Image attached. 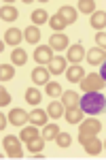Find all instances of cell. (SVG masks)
<instances>
[{
	"mask_svg": "<svg viewBox=\"0 0 106 160\" xmlns=\"http://www.w3.org/2000/svg\"><path fill=\"white\" fill-rule=\"evenodd\" d=\"M79 107L83 109V113L98 115L106 109V96H102L100 92H85V96L79 100Z\"/></svg>",
	"mask_w": 106,
	"mask_h": 160,
	"instance_id": "6da1fadb",
	"label": "cell"
},
{
	"mask_svg": "<svg viewBox=\"0 0 106 160\" xmlns=\"http://www.w3.org/2000/svg\"><path fill=\"white\" fill-rule=\"evenodd\" d=\"M21 139L19 137H13V135H7L2 139V148L7 152L9 158H21Z\"/></svg>",
	"mask_w": 106,
	"mask_h": 160,
	"instance_id": "7a4b0ae2",
	"label": "cell"
},
{
	"mask_svg": "<svg viewBox=\"0 0 106 160\" xmlns=\"http://www.w3.org/2000/svg\"><path fill=\"white\" fill-rule=\"evenodd\" d=\"M104 79L100 77V73H89L87 77H83L81 81V90L83 92H100L104 88Z\"/></svg>",
	"mask_w": 106,
	"mask_h": 160,
	"instance_id": "3957f363",
	"label": "cell"
},
{
	"mask_svg": "<svg viewBox=\"0 0 106 160\" xmlns=\"http://www.w3.org/2000/svg\"><path fill=\"white\" fill-rule=\"evenodd\" d=\"M34 60H36V64H51V60H53V49L49 45H38L34 49Z\"/></svg>",
	"mask_w": 106,
	"mask_h": 160,
	"instance_id": "277c9868",
	"label": "cell"
},
{
	"mask_svg": "<svg viewBox=\"0 0 106 160\" xmlns=\"http://www.w3.org/2000/svg\"><path fill=\"white\" fill-rule=\"evenodd\" d=\"M68 37L64 34V32H53L51 38H49V47L51 49H68Z\"/></svg>",
	"mask_w": 106,
	"mask_h": 160,
	"instance_id": "5b68a950",
	"label": "cell"
},
{
	"mask_svg": "<svg viewBox=\"0 0 106 160\" xmlns=\"http://www.w3.org/2000/svg\"><path fill=\"white\" fill-rule=\"evenodd\" d=\"M100 130H102V124H100V120H95V118H89V120L81 122V132H87V135L95 137Z\"/></svg>",
	"mask_w": 106,
	"mask_h": 160,
	"instance_id": "8992f818",
	"label": "cell"
},
{
	"mask_svg": "<svg viewBox=\"0 0 106 160\" xmlns=\"http://www.w3.org/2000/svg\"><path fill=\"white\" fill-rule=\"evenodd\" d=\"M9 122L15 126H24L25 122H30V113H25L24 109H13L9 113Z\"/></svg>",
	"mask_w": 106,
	"mask_h": 160,
	"instance_id": "52a82bcc",
	"label": "cell"
},
{
	"mask_svg": "<svg viewBox=\"0 0 106 160\" xmlns=\"http://www.w3.org/2000/svg\"><path fill=\"white\" fill-rule=\"evenodd\" d=\"M21 30L19 28H9L7 32H4V43L7 45H11V47H17L19 43H21Z\"/></svg>",
	"mask_w": 106,
	"mask_h": 160,
	"instance_id": "ba28073f",
	"label": "cell"
},
{
	"mask_svg": "<svg viewBox=\"0 0 106 160\" xmlns=\"http://www.w3.org/2000/svg\"><path fill=\"white\" fill-rule=\"evenodd\" d=\"M85 56H87V53H85V49H83V45H72V47H68V56H66V60L72 62V64H79Z\"/></svg>",
	"mask_w": 106,
	"mask_h": 160,
	"instance_id": "9c48e42d",
	"label": "cell"
},
{
	"mask_svg": "<svg viewBox=\"0 0 106 160\" xmlns=\"http://www.w3.org/2000/svg\"><path fill=\"white\" fill-rule=\"evenodd\" d=\"M89 64H95V66H100V64H104L106 62V51L100 49V47H95V49H89V53L85 56Z\"/></svg>",
	"mask_w": 106,
	"mask_h": 160,
	"instance_id": "30bf717a",
	"label": "cell"
},
{
	"mask_svg": "<svg viewBox=\"0 0 106 160\" xmlns=\"http://www.w3.org/2000/svg\"><path fill=\"white\" fill-rule=\"evenodd\" d=\"M32 81L36 86H47L49 83V68H43V66H36L32 71Z\"/></svg>",
	"mask_w": 106,
	"mask_h": 160,
	"instance_id": "8fae6325",
	"label": "cell"
},
{
	"mask_svg": "<svg viewBox=\"0 0 106 160\" xmlns=\"http://www.w3.org/2000/svg\"><path fill=\"white\" fill-rule=\"evenodd\" d=\"M83 148H85V152H87L89 156H98V154L102 152V148H104V143H102L98 137H91V139H89Z\"/></svg>",
	"mask_w": 106,
	"mask_h": 160,
	"instance_id": "7c38bea8",
	"label": "cell"
},
{
	"mask_svg": "<svg viewBox=\"0 0 106 160\" xmlns=\"http://www.w3.org/2000/svg\"><path fill=\"white\" fill-rule=\"evenodd\" d=\"M79 94L74 92V90H68V92H64L62 94V105L66 107V109H72V107H79Z\"/></svg>",
	"mask_w": 106,
	"mask_h": 160,
	"instance_id": "4fadbf2b",
	"label": "cell"
},
{
	"mask_svg": "<svg viewBox=\"0 0 106 160\" xmlns=\"http://www.w3.org/2000/svg\"><path fill=\"white\" fill-rule=\"evenodd\" d=\"M64 118H66V122H68V124H81V122H83V109H81V107L66 109Z\"/></svg>",
	"mask_w": 106,
	"mask_h": 160,
	"instance_id": "5bb4252c",
	"label": "cell"
},
{
	"mask_svg": "<svg viewBox=\"0 0 106 160\" xmlns=\"http://www.w3.org/2000/svg\"><path fill=\"white\" fill-rule=\"evenodd\" d=\"M47 120H49V113H47V111H43V109H38V107L30 113V122L34 124V126H45Z\"/></svg>",
	"mask_w": 106,
	"mask_h": 160,
	"instance_id": "9a60e30c",
	"label": "cell"
},
{
	"mask_svg": "<svg viewBox=\"0 0 106 160\" xmlns=\"http://www.w3.org/2000/svg\"><path fill=\"white\" fill-rule=\"evenodd\" d=\"M59 15H62V19L66 22V24H74L76 22V9L74 7H70V4H64L62 9H59Z\"/></svg>",
	"mask_w": 106,
	"mask_h": 160,
	"instance_id": "2e32d148",
	"label": "cell"
},
{
	"mask_svg": "<svg viewBox=\"0 0 106 160\" xmlns=\"http://www.w3.org/2000/svg\"><path fill=\"white\" fill-rule=\"evenodd\" d=\"M66 77H68V81H79L81 83L83 77H85V71H83V66H79V64H72L70 68L66 71Z\"/></svg>",
	"mask_w": 106,
	"mask_h": 160,
	"instance_id": "e0dca14e",
	"label": "cell"
},
{
	"mask_svg": "<svg viewBox=\"0 0 106 160\" xmlns=\"http://www.w3.org/2000/svg\"><path fill=\"white\" fill-rule=\"evenodd\" d=\"M24 38L28 41V43H32V45H36L38 41H40V30L36 28V26H28L24 30Z\"/></svg>",
	"mask_w": 106,
	"mask_h": 160,
	"instance_id": "ac0fdd59",
	"label": "cell"
},
{
	"mask_svg": "<svg viewBox=\"0 0 106 160\" xmlns=\"http://www.w3.org/2000/svg\"><path fill=\"white\" fill-rule=\"evenodd\" d=\"M0 17H2L4 22H15V19L19 17V13H17V9H15V7H11V4H2Z\"/></svg>",
	"mask_w": 106,
	"mask_h": 160,
	"instance_id": "d6986e66",
	"label": "cell"
},
{
	"mask_svg": "<svg viewBox=\"0 0 106 160\" xmlns=\"http://www.w3.org/2000/svg\"><path fill=\"white\" fill-rule=\"evenodd\" d=\"M66 58H55V60H51V64H49V73L53 75H62L64 71H66Z\"/></svg>",
	"mask_w": 106,
	"mask_h": 160,
	"instance_id": "ffe728a7",
	"label": "cell"
},
{
	"mask_svg": "<svg viewBox=\"0 0 106 160\" xmlns=\"http://www.w3.org/2000/svg\"><path fill=\"white\" fill-rule=\"evenodd\" d=\"M91 26H94L95 30L106 28V11H95L94 15H91Z\"/></svg>",
	"mask_w": 106,
	"mask_h": 160,
	"instance_id": "44dd1931",
	"label": "cell"
},
{
	"mask_svg": "<svg viewBox=\"0 0 106 160\" xmlns=\"http://www.w3.org/2000/svg\"><path fill=\"white\" fill-rule=\"evenodd\" d=\"M11 60H13V64H17V66H24L25 62H28V53H25L21 47H17V49H13Z\"/></svg>",
	"mask_w": 106,
	"mask_h": 160,
	"instance_id": "7402d4cb",
	"label": "cell"
},
{
	"mask_svg": "<svg viewBox=\"0 0 106 160\" xmlns=\"http://www.w3.org/2000/svg\"><path fill=\"white\" fill-rule=\"evenodd\" d=\"M40 98H43V94H40L38 88H28V90H25V100H28L30 105H38Z\"/></svg>",
	"mask_w": 106,
	"mask_h": 160,
	"instance_id": "603a6c76",
	"label": "cell"
},
{
	"mask_svg": "<svg viewBox=\"0 0 106 160\" xmlns=\"http://www.w3.org/2000/svg\"><path fill=\"white\" fill-rule=\"evenodd\" d=\"M47 113H49V118H55V120H58V118L64 115V105L58 102V100H53V102L47 107Z\"/></svg>",
	"mask_w": 106,
	"mask_h": 160,
	"instance_id": "cb8c5ba5",
	"label": "cell"
},
{
	"mask_svg": "<svg viewBox=\"0 0 106 160\" xmlns=\"http://www.w3.org/2000/svg\"><path fill=\"white\" fill-rule=\"evenodd\" d=\"M59 135L58 124H45V130H43V137L45 141H55V137Z\"/></svg>",
	"mask_w": 106,
	"mask_h": 160,
	"instance_id": "d4e9b609",
	"label": "cell"
},
{
	"mask_svg": "<svg viewBox=\"0 0 106 160\" xmlns=\"http://www.w3.org/2000/svg\"><path fill=\"white\" fill-rule=\"evenodd\" d=\"M49 26H51V28H53L55 32H59V30H64V28H66L68 24H66V22L62 19V15H59V13H55L53 17H49Z\"/></svg>",
	"mask_w": 106,
	"mask_h": 160,
	"instance_id": "484cf974",
	"label": "cell"
},
{
	"mask_svg": "<svg viewBox=\"0 0 106 160\" xmlns=\"http://www.w3.org/2000/svg\"><path fill=\"white\" fill-rule=\"evenodd\" d=\"M32 22H34V26H43L49 22V15L47 11H43V9H36L34 13H32Z\"/></svg>",
	"mask_w": 106,
	"mask_h": 160,
	"instance_id": "4316f807",
	"label": "cell"
},
{
	"mask_svg": "<svg viewBox=\"0 0 106 160\" xmlns=\"http://www.w3.org/2000/svg\"><path fill=\"white\" fill-rule=\"evenodd\" d=\"M45 148V137H34L32 141H28V149L36 154V152H40V149Z\"/></svg>",
	"mask_w": 106,
	"mask_h": 160,
	"instance_id": "83f0119b",
	"label": "cell"
},
{
	"mask_svg": "<svg viewBox=\"0 0 106 160\" xmlns=\"http://www.w3.org/2000/svg\"><path fill=\"white\" fill-rule=\"evenodd\" d=\"M79 11L87 13V15H94L95 13V2L94 0H81V2H79Z\"/></svg>",
	"mask_w": 106,
	"mask_h": 160,
	"instance_id": "f1b7e54d",
	"label": "cell"
},
{
	"mask_svg": "<svg viewBox=\"0 0 106 160\" xmlns=\"http://www.w3.org/2000/svg\"><path fill=\"white\" fill-rule=\"evenodd\" d=\"M34 137H38V130H36L34 126H28V128H24V130H21V135H19V139H21L24 143H28V141H32Z\"/></svg>",
	"mask_w": 106,
	"mask_h": 160,
	"instance_id": "f546056e",
	"label": "cell"
},
{
	"mask_svg": "<svg viewBox=\"0 0 106 160\" xmlns=\"http://www.w3.org/2000/svg\"><path fill=\"white\" fill-rule=\"evenodd\" d=\"M47 94H49V96H53V98H58V96L64 94V92H62V86H59L58 81H49V83H47Z\"/></svg>",
	"mask_w": 106,
	"mask_h": 160,
	"instance_id": "4dcf8cb0",
	"label": "cell"
},
{
	"mask_svg": "<svg viewBox=\"0 0 106 160\" xmlns=\"http://www.w3.org/2000/svg\"><path fill=\"white\" fill-rule=\"evenodd\" d=\"M15 77V68H13L11 64H2V68H0V79L2 81H9Z\"/></svg>",
	"mask_w": 106,
	"mask_h": 160,
	"instance_id": "1f68e13d",
	"label": "cell"
},
{
	"mask_svg": "<svg viewBox=\"0 0 106 160\" xmlns=\"http://www.w3.org/2000/svg\"><path fill=\"white\" fill-rule=\"evenodd\" d=\"M70 141H72V139H70V135H68V132H62V130H59V135L55 137V143H58L59 148H64V149H66L68 145H70Z\"/></svg>",
	"mask_w": 106,
	"mask_h": 160,
	"instance_id": "d6a6232c",
	"label": "cell"
},
{
	"mask_svg": "<svg viewBox=\"0 0 106 160\" xmlns=\"http://www.w3.org/2000/svg\"><path fill=\"white\" fill-rule=\"evenodd\" d=\"M9 102H11V94L2 86V90H0V107H4V105H9Z\"/></svg>",
	"mask_w": 106,
	"mask_h": 160,
	"instance_id": "836d02e7",
	"label": "cell"
},
{
	"mask_svg": "<svg viewBox=\"0 0 106 160\" xmlns=\"http://www.w3.org/2000/svg\"><path fill=\"white\" fill-rule=\"evenodd\" d=\"M95 43L100 45V49H106V32H98L95 34Z\"/></svg>",
	"mask_w": 106,
	"mask_h": 160,
	"instance_id": "e575fe53",
	"label": "cell"
},
{
	"mask_svg": "<svg viewBox=\"0 0 106 160\" xmlns=\"http://www.w3.org/2000/svg\"><path fill=\"white\" fill-rule=\"evenodd\" d=\"M7 124H9V120H7V118L2 115V118H0V130H2V132H4V128H7Z\"/></svg>",
	"mask_w": 106,
	"mask_h": 160,
	"instance_id": "d590c367",
	"label": "cell"
},
{
	"mask_svg": "<svg viewBox=\"0 0 106 160\" xmlns=\"http://www.w3.org/2000/svg\"><path fill=\"white\" fill-rule=\"evenodd\" d=\"M100 77L106 81V62H104V64H100Z\"/></svg>",
	"mask_w": 106,
	"mask_h": 160,
	"instance_id": "8d00e7d4",
	"label": "cell"
},
{
	"mask_svg": "<svg viewBox=\"0 0 106 160\" xmlns=\"http://www.w3.org/2000/svg\"><path fill=\"white\" fill-rule=\"evenodd\" d=\"M104 148H106V141H104Z\"/></svg>",
	"mask_w": 106,
	"mask_h": 160,
	"instance_id": "74e56055",
	"label": "cell"
}]
</instances>
